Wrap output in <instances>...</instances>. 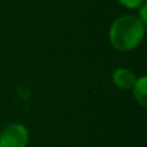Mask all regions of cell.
Wrapping results in <instances>:
<instances>
[{
  "instance_id": "obj_1",
  "label": "cell",
  "mask_w": 147,
  "mask_h": 147,
  "mask_svg": "<svg viewBox=\"0 0 147 147\" xmlns=\"http://www.w3.org/2000/svg\"><path fill=\"white\" fill-rule=\"evenodd\" d=\"M145 35V23L134 16L117 18L110 28V41L117 51H132L141 44Z\"/></svg>"
},
{
  "instance_id": "obj_2",
  "label": "cell",
  "mask_w": 147,
  "mask_h": 147,
  "mask_svg": "<svg viewBox=\"0 0 147 147\" xmlns=\"http://www.w3.org/2000/svg\"><path fill=\"white\" fill-rule=\"evenodd\" d=\"M28 130L22 124H10L0 133V147H26Z\"/></svg>"
},
{
  "instance_id": "obj_3",
  "label": "cell",
  "mask_w": 147,
  "mask_h": 147,
  "mask_svg": "<svg viewBox=\"0 0 147 147\" xmlns=\"http://www.w3.org/2000/svg\"><path fill=\"white\" fill-rule=\"evenodd\" d=\"M112 80L116 86L121 89H132L136 83V76L128 69H117L112 75Z\"/></svg>"
},
{
  "instance_id": "obj_4",
  "label": "cell",
  "mask_w": 147,
  "mask_h": 147,
  "mask_svg": "<svg viewBox=\"0 0 147 147\" xmlns=\"http://www.w3.org/2000/svg\"><path fill=\"white\" fill-rule=\"evenodd\" d=\"M133 96H134L136 101L141 105V106H146L147 102V79L146 76H141L137 79L133 85Z\"/></svg>"
},
{
  "instance_id": "obj_5",
  "label": "cell",
  "mask_w": 147,
  "mask_h": 147,
  "mask_svg": "<svg viewBox=\"0 0 147 147\" xmlns=\"http://www.w3.org/2000/svg\"><path fill=\"white\" fill-rule=\"evenodd\" d=\"M125 8L129 9H134V8H140L141 5L145 3V0H119Z\"/></svg>"
},
{
  "instance_id": "obj_6",
  "label": "cell",
  "mask_w": 147,
  "mask_h": 147,
  "mask_svg": "<svg viewBox=\"0 0 147 147\" xmlns=\"http://www.w3.org/2000/svg\"><path fill=\"white\" fill-rule=\"evenodd\" d=\"M138 18H140V21L142 23H146L147 18H146V4L145 3L141 5V17H138Z\"/></svg>"
}]
</instances>
